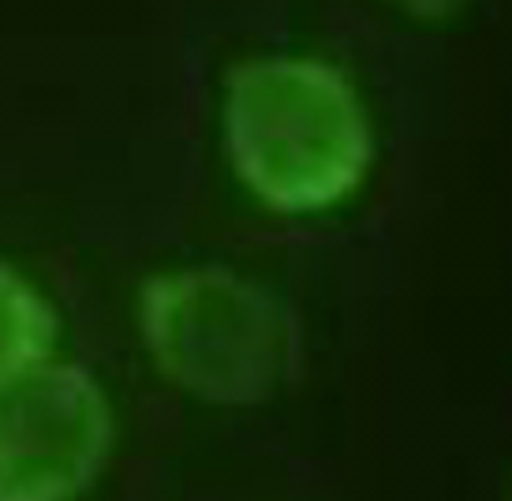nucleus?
I'll use <instances>...</instances> for the list:
<instances>
[{
    "label": "nucleus",
    "instance_id": "f257e3e1",
    "mask_svg": "<svg viewBox=\"0 0 512 501\" xmlns=\"http://www.w3.org/2000/svg\"><path fill=\"white\" fill-rule=\"evenodd\" d=\"M225 143L240 184L277 214H318L356 195L370 124L352 79L318 57H262L232 72Z\"/></svg>",
    "mask_w": 512,
    "mask_h": 501
},
{
    "label": "nucleus",
    "instance_id": "f03ea898",
    "mask_svg": "<svg viewBox=\"0 0 512 501\" xmlns=\"http://www.w3.org/2000/svg\"><path fill=\"white\" fill-rule=\"evenodd\" d=\"M139 330L157 371L210 404L266 401L296 367V322L285 303L214 266L150 277Z\"/></svg>",
    "mask_w": 512,
    "mask_h": 501
},
{
    "label": "nucleus",
    "instance_id": "7ed1b4c3",
    "mask_svg": "<svg viewBox=\"0 0 512 501\" xmlns=\"http://www.w3.org/2000/svg\"><path fill=\"white\" fill-rule=\"evenodd\" d=\"M113 445L105 389L42 359L0 382V501H75Z\"/></svg>",
    "mask_w": 512,
    "mask_h": 501
},
{
    "label": "nucleus",
    "instance_id": "20e7f679",
    "mask_svg": "<svg viewBox=\"0 0 512 501\" xmlns=\"http://www.w3.org/2000/svg\"><path fill=\"white\" fill-rule=\"evenodd\" d=\"M57 315L23 273L0 258V382L53 356Z\"/></svg>",
    "mask_w": 512,
    "mask_h": 501
},
{
    "label": "nucleus",
    "instance_id": "39448f33",
    "mask_svg": "<svg viewBox=\"0 0 512 501\" xmlns=\"http://www.w3.org/2000/svg\"><path fill=\"white\" fill-rule=\"evenodd\" d=\"M397 4L415 15H449V12H456L464 0H397Z\"/></svg>",
    "mask_w": 512,
    "mask_h": 501
}]
</instances>
